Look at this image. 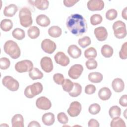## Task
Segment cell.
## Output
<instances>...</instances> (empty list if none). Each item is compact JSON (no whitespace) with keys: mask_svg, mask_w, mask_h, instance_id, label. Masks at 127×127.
<instances>
[{"mask_svg":"<svg viewBox=\"0 0 127 127\" xmlns=\"http://www.w3.org/2000/svg\"><path fill=\"white\" fill-rule=\"evenodd\" d=\"M94 33L97 39L99 41H104L106 40L108 37V32L106 28L103 26H100L95 28Z\"/></svg>","mask_w":127,"mask_h":127,"instance_id":"obj_15","label":"cell"},{"mask_svg":"<svg viewBox=\"0 0 127 127\" xmlns=\"http://www.w3.org/2000/svg\"><path fill=\"white\" fill-rule=\"evenodd\" d=\"M78 0H64V5L67 7H70L73 6L75 3L78 2Z\"/></svg>","mask_w":127,"mask_h":127,"instance_id":"obj_46","label":"cell"},{"mask_svg":"<svg viewBox=\"0 0 127 127\" xmlns=\"http://www.w3.org/2000/svg\"><path fill=\"white\" fill-rule=\"evenodd\" d=\"M78 44L82 48H85L91 44V39L88 36L83 37L78 40Z\"/></svg>","mask_w":127,"mask_h":127,"instance_id":"obj_37","label":"cell"},{"mask_svg":"<svg viewBox=\"0 0 127 127\" xmlns=\"http://www.w3.org/2000/svg\"><path fill=\"white\" fill-rule=\"evenodd\" d=\"M19 18L20 24L24 27H28L33 23L31 12L27 7L21 8L19 12Z\"/></svg>","mask_w":127,"mask_h":127,"instance_id":"obj_3","label":"cell"},{"mask_svg":"<svg viewBox=\"0 0 127 127\" xmlns=\"http://www.w3.org/2000/svg\"><path fill=\"white\" fill-rule=\"evenodd\" d=\"M33 68V63L28 60L18 62L15 65V70L19 73L29 72Z\"/></svg>","mask_w":127,"mask_h":127,"instance_id":"obj_6","label":"cell"},{"mask_svg":"<svg viewBox=\"0 0 127 127\" xmlns=\"http://www.w3.org/2000/svg\"><path fill=\"white\" fill-rule=\"evenodd\" d=\"M55 62L63 66H67L70 62L69 58L63 52H58L54 56Z\"/></svg>","mask_w":127,"mask_h":127,"instance_id":"obj_11","label":"cell"},{"mask_svg":"<svg viewBox=\"0 0 127 127\" xmlns=\"http://www.w3.org/2000/svg\"><path fill=\"white\" fill-rule=\"evenodd\" d=\"M57 119L59 122L62 124H66L68 123V118L67 116L64 112H61L58 114Z\"/></svg>","mask_w":127,"mask_h":127,"instance_id":"obj_43","label":"cell"},{"mask_svg":"<svg viewBox=\"0 0 127 127\" xmlns=\"http://www.w3.org/2000/svg\"><path fill=\"white\" fill-rule=\"evenodd\" d=\"M74 86L72 90L69 92V95L72 97H76L79 96L82 92V87L78 83L74 82Z\"/></svg>","mask_w":127,"mask_h":127,"instance_id":"obj_29","label":"cell"},{"mask_svg":"<svg viewBox=\"0 0 127 127\" xmlns=\"http://www.w3.org/2000/svg\"><path fill=\"white\" fill-rule=\"evenodd\" d=\"M64 79V75L61 73H57L54 74L53 75V80L54 82L58 85H62Z\"/></svg>","mask_w":127,"mask_h":127,"instance_id":"obj_42","label":"cell"},{"mask_svg":"<svg viewBox=\"0 0 127 127\" xmlns=\"http://www.w3.org/2000/svg\"><path fill=\"white\" fill-rule=\"evenodd\" d=\"M127 96L126 94H125L121 96L120 99H119V104L123 107H127Z\"/></svg>","mask_w":127,"mask_h":127,"instance_id":"obj_47","label":"cell"},{"mask_svg":"<svg viewBox=\"0 0 127 127\" xmlns=\"http://www.w3.org/2000/svg\"><path fill=\"white\" fill-rule=\"evenodd\" d=\"M13 27V22L10 19H4L0 22L1 29L5 32L9 31Z\"/></svg>","mask_w":127,"mask_h":127,"instance_id":"obj_30","label":"cell"},{"mask_svg":"<svg viewBox=\"0 0 127 127\" xmlns=\"http://www.w3.org/2000/svg\"><path fill=\"white\" fill-rule=\"evenodd\" d=\"M118 12L115 9H110L106 13V18L109 20H113L117 17Z\"/></svg>","mask_w":127,"mask_h":127,"instance_id":"obj_41","label":"cell"},{"mask_svg":"<svg viewBox=\"0 0 127 127\" xmlns=\"http://www.w3.org/2000/svg\"><path fill=\"white\" fill-rule=\"evenodd\" d=\"M4 51L11 58L16 59L18 58L21 54L20 49L17 44L12 41H7L3 46Z\"/></svg>","mask_w":127,"mask_h":127,"instance_id":"obj_2","label":"cell"},{"mask_svg":"<svg viewBox=\"0 0 127 127\" xmlns=\"http://www.w3.org/2000/svg\"><path fill=\"white\" fill-rule=\"evenodd\" d=\"M96 90L95 86L93 84H88L85 87V92L87 94H93Z\"/></svg>","mask_w":127,"mask_h":127,"instance_id":"obj_45","label":"cell"},{"mask_svg":"<svg viewBox=\"0 0 127 127\" xmlns=\"http://www.w3.org/2000/svg\"><path fill=\"white\" fill-rule=\"evenodd\" d=\"M109 114L111 118L120 117L121 114V109L118 106H113L110 108Z\"/></svg>","mask_w":127,"mask_h":127,"instance_id":"obj_32","label":"cell"},{"mask_svg":"<svg viewBox=\"0 0 127 127\" xmlns=\"http://www.w3.org/2000/svg\"><path fill=\"white\" fill-rule=\"evenodd\" d=\"M88 80L92 83H99L103 80V75L98 72H90L88 76Z\"/></svg>","mask_w":127,"mask_h":127,"instance_id":"obj_23","label":"cell"},{"mask_svg":"<svg viewBox=\"0 0 127 127\" xmlns=\"http://www.w3.org/2000/svg\"><path fill=\"white\" fill-rule=\"evenodd\" d=\"M81 108V105L79 102L74 101L70 104L67 112L70 117H75L79 115Z\"/></svg>","mask_w":127,"mask_h":127,"instance_id":"obj_10","label":"cell"},{"mask_svg":"<svg viewBox=\"0 0 127 127\" xmlns=\"http://www.w3.org/2000/svg\"><path fill=\"white\" fill-rule=\"evenodd\" d=\"M113 29L115 36L118 39L124 38L127 35L125 23L121 20L115 22L113 24Z\"/></svg>","mask_w":127,"mask_h":127,"instance_id":"obj_5","label":"cell"},{"mask_svg":"<svg viewBox=\"0 0 127 127\" xmlns=\"http://www.w3.org/2000/svg\"><path fill=\"white\" fill-rule=\"evenodd\" d=\"M13 127H24V119L23 116L19 114H15L11 119Z\"/></svg>","mask_w":127,"mask_h":127,"instance_id":"obj_20","label":"cell"},{"mask_svg":"<svg viewBox=\"0 0 127 127\" xmlns=\"http://www.w3.org/2000/svg\"><path fill=\"white\" fill-rule=\"evenodd\" d=\"M83 71V67L82 65L79 64H76L70 67L68 70V74L71 78L76 79L80 77Z\"/></svg>","mask_w":127,"mask_h":127,"instance_id":"obj_9","label":"cell"},{"mask_svg":"<svg viewBox=\"0 0 127 127\" xmlns=\"http://www.w3.org/2000/svg\"><path fill=\"white\" fill-rule=\"evenodd\" d=\"M43 89L40 82H36L27 86L24 90V95L28 98H32L41 93Z\"/></svg>","mask_w":127,"mask_h":127,"instance_id":"obj_4","label":"cell"},{"mask_svg":"<svg viewBox=\"0 0 127 127\" xmlns=\"http://www.w3.org/2000/svg\"><path fill=\"white\" fill-rule=\"evenodd\" d=\"M49 35L53 38H58L62 34V29L58 26H52L48 29Z\"/></svg>","mask_w":127,"mask_h":127,"instance_id":"obj_26","label":"cell"},{"mask_svg":"<svg viewBox=\"0 0 127 127\" xmlns=\"http://www.w3.org/2000/svg\"><path fill=\"white\" fill-rule=\"evenodd\" d=\"M40 34V31L39 28L36 26H32L29 28L27 30V34L28 37L32 39H35L37 38Z\"/></svg>","mask_w":127,"mask_h":127,"instance_id":"obj_24","label":"cell"},{"mask_svg":"<svg viewBox=\"0 0 127 127\" xmlns=\"http://www.w3.org/2000/svg\"><path fill=\"white\" fill-rule=\"evenodd\" d=\"M10 65L9 60L6 57H2L0 59V68L1 69L5 70L8 68Z\"/></svg>","mask_w":127,"mask_h":127,"instance_id":"obj_38","label":"cell"},{"mask_svg":"<svg viewBox=\"0 0 127 127\" xmlns=\"http://www.w3.org/2000/svg\"><path fill=\"white\" fill-rule=\"evenodd\" d=\"M41 48L45 53L51 54L56 50L57 46L54 41L49 39H45L41 43Z\"/></svg>","mask_w":127,"mask_h":127,"instance_id":"obj_8","label":"cell"},{"mask_svg":"<svg viewBox=\"0 0 127 127\" xmlns=\"http://www.w3.org/2000/svg\"><path fill=\"white\" fill-rule=\"evenodd\" d=\"M2 83L6 88L11 91L17 90L19 87L18 81L10 76H4L2 79Z\"/></svg>","mask_w":127,"mask_h":127,"instance_id":"obj_7","label":"cell"},{"mask_svg":"<svg viewBox=\"0 0 127 127\" xmlns=\"http://www.w3.org/2000/svg\"><path fill=\"white\" fill-rule=\"evenodd\" d=\"M101 110L100 106L96 103L92 104L90 105L88 108V111L91 115H96L98 114Z\"/></svg>","mask_w":127,"mask_h":127,"instance_id":"obj_39","label":"cell"},{"mask_svg":"<svg viewBox=\"0 0 127 127\" xmlns=\"http://www.w3.org/2000/svg\"><path fill=\"white\" fill-rule=\"evenodd\" d=\"M85 65L87 69L92 70L96 69L98 65L97 62L94 59H89L85 63Z\"/></svg>","mask_w":127,"mask_h":127,"instance_id":"obj_40","label":"cell"},{"mask_svg":"<svg viewBox=\"0 0 127 127\" xmlns=\"http://www.w3.org/2000/svg\"><path fill=\"white\" fill-rule=\"evenodd\" d=\"M29 76L33 80L40 79L43 77V73L38 68H33L29 72Z\"/></svg>","mask_w":127,"mask_h":127,"instance_id":"obj_27","label":"cell"},{"mask_svg":"<svg viewBox=\"0 0 127 127\" xmlns=\"http://www.w3.org/2000/svg\"><path fill=\"white\" fill-rule=\"evenodd\" d=\"M66 24L68 30L76 36L82 35L87 30L85 19L79 14H73L70 15L67 19Z\"/></svg>","mask_w":127,"mask_h":127,"instance_id":"obj_1","label":"cell"},{"mask_svg":"<svg viewBox=\"0 0 127 127\" xmlns=\"http://www.w3.org/2000/svg\"><path fill=\"white\" fill-rule=\"evenodd\" d=\"M127 42H125L122 45L121 50L119 52V56L122 59H126L127 58Z\"/></svg>","mask_w":127,"mask_h":127,"instance_id":"obj_44","label":"cell"},{"mask_svg":"<svg viewBox=\"0 0 127 127\" xmlns=\"http://www.w3.org/2000/svg\"><path fill=\"white\" fill-rule=\"evenodd\" d=\"M28 127H40L41 125L40 124L36 121H32L30 122L28 125Z\"/></svg>","mask_w":127,"mask_h":127,"instance_id":"obj_49","label":"cell"},{"mask_svg":"<svg viewBox=\"0 0 127 127\" xmlns=\"http://www.w3.org/2000/svg\"><path fill=\"white\" fill-rule=\"evenodd\" d=\"M42 120L44 124L46 126L52 125L55 122V116L52 113H46L43 115Z\"/></svg>","mask_w":127,"mask_h":127,"instance_id":"obj_22","label":"cell"},{"mask_svg":"<svg viewBox=\"0 0 127 127\" xmlns=\"http://www.w3.org/2000/svg\"><path fill=\"white\" fill-rule=\"evenodd\" d=\"M37 23L42 27H47L50 24L49 18L45 14H40L37 16L36 19Z\"/></svg>","mask_w":127,"mask_h":127,"instance_id":"obj_21","label":"cell"},{"mask_svg":"<svg viewBox=\"0 0 127 127\" xmlns=\"http://www.w3.org/2000/svg\"><path fill=\"white\" fill-rule=\"evenodd\" d=\"M99 126V122L95 119H91L88 121V127H98Z\"/></svg>","mask_w":127,"mask_h":127,"instance_id":"obj_48","label":"cell"},{"mask_svg":"<svg viewBox=\"0 0 127 127\" xmlns=\"http://www.w3.org/2000/svg\"><path fill=\"white\" fill-rule=\"evenodd\" d=\"M33 4L38 9L45 10L47 9L49 5V2L47 0H36L32 1Z\"/></svg>","mask_w":127,"mask_h":127,"instance_id":"obj_25","label":"cell"},{"mask_svg":"<svg viewBox=\"0 0 127 127\" xmlns=\"http://www.w3.org/2000/svg\"><path fill=\"white\" fill-rule=\"evenodd\" d=\"M62 85L63 90L65 92L69 93L73 89L74 83L70 79H65Z\"/></svg>","mask_w":127,"mask_h":127,"instance_id":"obj_35","label":"cell"},{"mask_svg":"<svg viewBox=\"0 0 127 127\" xmlns=\"http://www.w3.org/2000/svg\"><path fill=\"white\" fill-rule=\"evenodd\" d=\"M110 126L111 127H125L126 124L123 120L119 117L113 118V120L111 122Z\"/></svg>","mask_w":127,"mask_h":127,"instance_id":"obj_33","label":"cell"},{"mask_svg":"<svg viewBox=\"0 0 127 127\" xmlns=\"http://www.w3.org/2000/svg\"><path fill=\"white\" fill-rule=\"evenodd\" d=\"M111 95V91L109 88L106 87H104L101 88L98 92V96L99 98L103 101L109 100Z\"/></svg>","mask_w":127,"mask_h":127,"instance_id":"obj_19","label":"cell"},{"mask_svg":"<svg viewBox=\"0 0 127 127\" xmlns=\"http://www.w3.org/2000/svg\"><path fill=\"white\" fill-rule=\"evenodd\" d=\"M112 87L115 92H121L124 89V82L121 78H116L113 80Z\"/></svg>","mask_w":127,"mask_h":127,"instance_id":"obj_17","label":"cell"},{"mask_svg":"<svg viewBox=\"0 0 127 127\" xmlns=\"http://www.w3.org/2000/svg\"><path fill=\"white\" fill-rule=\"evenodd\" d=\"M101 54L105 58H110L113 54V49L109 45H104L101 48Z\"/></svg>","mask_w":127,"mask_h":127,"instance_id":"obj_28","label":"cell"},{"mask_svg":"<svg viewBox=\"0 0 127 127\" xmlns=\"http://www.w3.org/2000/svg\"><path fill=\"white\" fill-rule=\"evenodd\" d=\"M36 105L38 109L48 110L52 107V103L50 100L46 97H40L38 98L36 102Z\"/></svg>","mask_w":127,"mask_h":127,"instance_id":"obj_14","label":"cell"},{"mask_svg":"<svg viewBox=\"0 0 127 127\" xmlns=\"http://www.w3.org/2000/svg\"><path fill=\"white\" fill-rule=\"evenodd\" d=\"M18 10V7L14 4H10L5 7L3 14L6 17L13 16Z\"/></svg>","mask_w":127,"mask_h":127,"instance_id":"obj_18","label":"cell"},{"mask_svg":"<svg viewBox=\"0 0 127 127\" xmlns=\"http://www.w3.org/2000/svg\"><path fill=\"white\" fill-rule=\"evenodd\" d=\"M40 65L42 69L45 72L50 73L53 69L52 60L49 57H43L40 61Z\"/></svg>","mask_w":127,"mask_h":127,"instance_id":"obj_12","label":"cell"},{"mask_svg":"<svg viewBox=\"0 0 127 127\" xmlns=\"http://www.w3.org/2000/svg\"><path fill=\"white\" fill-rule=\"evenodd\" d=\"M87 6L90 11L102 10L104 7V2L102 0H90L87 2Z\"/></svg>","mask_w":127,"mask_h":127,"instance_id":"obj_13","label":"cell"},{"mask_svg":"<svg viewBox=\"0 0 127 127\" xmlns=\"http://www.w3.org/2000/svg\"><path fill=\"white\" fill-rule=\"evenodd\" d=\"M69 55L73 59L78 58L81 55V50L76 45H70L67 49Z\"/></svg>","mask_w":127,"mask_h":127,"instance_id":"obj_16","label":"cell"},{"mask_svg":"<svg viewBox=\"0 0 127 127\" xmlns=\"http://www.w3.org/2000/svg\"><path fill=\"white\" fill-rule=\"evenodd\" d=\"M102 16L99 14H94L90 18V23L92 25H97L100 24L102 22Z\"/></svg>","mask_w":127,"mask_h":127,"instance_id":"obj_36","label":"cell"},{"mask_svg":"<svg viewBox=\"0 0 127 127\" xmlns=\"http://www.w3.org/2000/svg\"><path fill=\"white\" fill-rule=\"evenodd\" d=\"M12 35L13 38L18 40H22L25 36V33L24 31L19 28H15L12 31Z\"/></svg>","mask_w":127,"mask_h":127,"instance_id":"obj_31","label":"cell"},{"mask_svg":"<svg viewBox=\"0 0 127 127\" xmlns=\"http://www.w3.org/2000/svg\"><path fill=\"white\" fill-rule=\"evenodd\" d=\"M127 7H126L123 10L122 12V17L125 19V20H127Z\"/></svg>","mask_w":127,"mask_h":127,"instance_id":"obj_50","label":"cell"},{"mask_svg":"<svg viewBox=\"0 0 127 127\" xmlns=\"http://www.w3.org/2000/svg\"><path fill=\"white\" fill-rule=\"evenodd\" d=\"M84 56L87 59H93L96 57L97 53L96 50L93 47H90L84 51Z\"/></svg>","mask_w":127,"mask_h":127,"instance_id":"obj_34","label":"cell"}]
</instances>
